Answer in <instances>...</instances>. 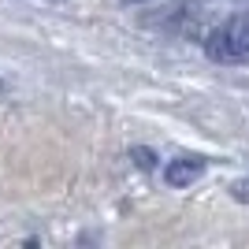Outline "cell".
I'll return each instance as SVG.
<instances>
[{
  "label": "cell",
  "instance_id": "obj_1",
  "mask_svg": "<svg viewBox=\"0 0 249 249\" xmlns=\"http://www.w3.org/2000/svg\"><path fill=\"white\" fill-rule=\"evenodd\" d=\"M205 49L216 63H249V11H238L223 26H216Z\"/></svg>",
  "mask_w": 249,
  "mask_h": 249
},
{
  "label": "cell",
  "instance_id": "obj_2",
  "mask_svg": "<svg viewBox=\"0 0 249 249\" xmlns=\"http://www.w3.org/2000/svg\"><path fill=\"white\" fill-rule=\"evenodd\" d=\"M205 175V160L201 156H182V160H171L167 164V171H164V178H167V186H190V182H197V178Z\"/></svg>",
  "mask_w": 249,
  "mask_h": 249
}]
</instances>
